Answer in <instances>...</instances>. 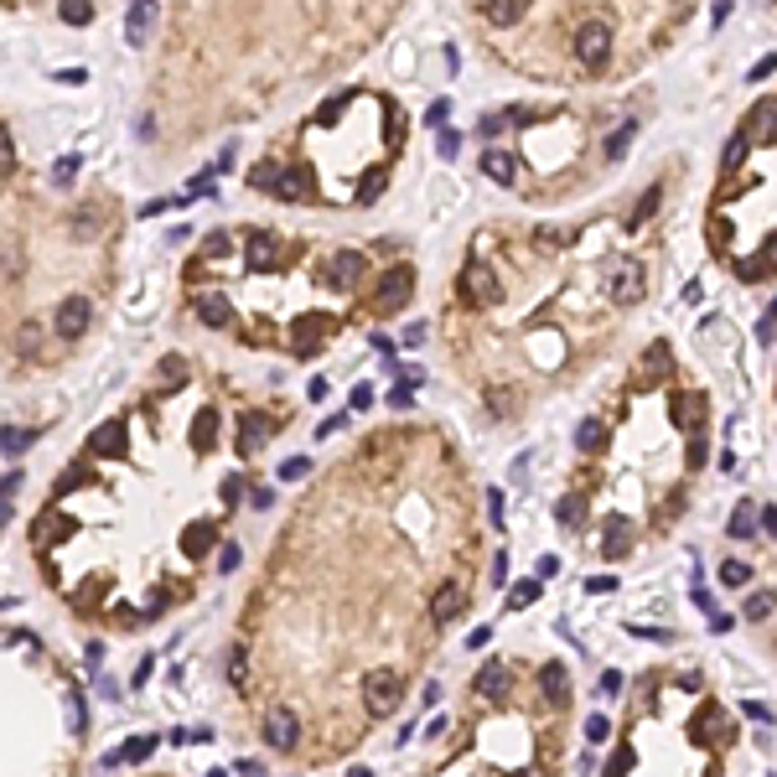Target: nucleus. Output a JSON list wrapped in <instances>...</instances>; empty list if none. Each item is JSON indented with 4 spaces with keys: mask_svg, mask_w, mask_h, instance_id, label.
I'll return each instance as SVG.
<instances>
[{
    "mask_svg": "<svg viewBox=\"0 0 777 777\" xmlns=\"http://www.w3.org/2000/svg\"><path fill=\"white\" fill-rule=\"evenodd\" d=\"M436 150H441V161H451V156L462 150V135H456V130H436Z\"/></svg>",
    "mask_w": 777,
    "mask_h": 777,
    "instance_id": "nucleus-34",
    "label": "nucleus"
},
{
    "mask_svg": "<svg viewBox=\"0 0 777 777\" xmlns=\"http://www.w3.org/2000/svg\"><path fill=\"white\" fill-rule=\"evenodd\" d=\"M746 581H752V565H746V560H726V565H720V586H746Z\"/></svg>",
    "mask_w": 777,
    "mask_h": 777,
    "instance_id": "nucleus-28",
    "label": "nucleus"
},
{
    "mask_svg": "<svg viewBox=\"0 0 777 777\" xmlns=\"http://www.w3.org/2000/svg\"><path fill=\"white\" fill-rule=\"evenodd\" d=\"M581 519H586V503H581V498H560V503H555V524L581 529Z\"/></svg>",
    "mask_w": 777,
    "mask_h": 777,
    "instance_id": "nucleus-22",
    "label": "nucleus"
},
{
    "mask_svg": "<svg viewBox=\"0 0 777 777\" xmlns=\"http://www.w3.org/2000/svg\"><path fill=\"white\" fill-rule=\"evenodd\" d=\"M197 316H203V321H208V327H229V301H223V295H197Z\"/></svg>",
    "mask_w": 777,
    "mask_h": 777,
    "instance_id": "nucleus-15",
    "label": "nucleus"
},
{
    "mask_svg": "<svg viewBox=\"0 0 777 777\" xmlns=\"http://www.w3.org/2000/svg\"><path fill=\"white\" fill-rule=\"evenodd\" d=\"M363 254H353V249H337V254H327V265H321V280L332 285V291H353L357 285V275H363Z\"/></svg>",
    "mask_w": 777,
    "mask_h": 777,
    "instance_id": "nucleus-3",
    "label": "nucleus"
},
{
    "mask_svg": "<svg viewBox=\"0 0 777 777\" xmlns=\"http://www.w3.org/2000/svg\"><path fill=\"white\" fill-rule=\"evenodd\" d=\"M410 285H415L410 270H389L378 280V312H400L404 301H410Z\"/></svg>",
    "mask_w": 777,
    "mask_h": 777,
    "instance_id": "nucleus-7",
    "label": "nucleus"
},
{
    "mask_svg": "<svg viewBox=\"0 0 777 777\" xmlns=\"http://www.w3.org/2000/svg\"><path fill=\"white\" fill-rule=\"evenodd\" d=\"M762 529H767V534H772V529H777V508H772V503L762 508Z\"/></svg>",
    "mask_w": 777,
    "mask_h": 777,
    "instance_id": "nucleus-49",
    "label": "nucleus"
},
{
    "mask_svg": "<svg viewBox=\"0 0 777 777\" xmlns=\"http://www.w3.org/2000/svg\"><path fill=\"white\" fill-rule=\"evenodd\" d=\"M611 295H617L622 306H632V301L643 295V265H637V259H622V265H617V275H611Z\"/></svg>",
    "mask_w": 777,
    "mask_h": 777,
    "instance_id": "nucleus-9",
    "label": "nucleus"
},
{
    "mask_svg": "<svg viewBox=\"0 0 777 777\" xmlns=\"http://www.w3.org/2000/svg\"><path fill=\"white\" fill-rule=\"evenodd\" d=\"M462 607H466V591L462 586H436V596H430V617H436V622L462 617Z\"/></svg>",
    "mask_w": 777,
    "mask_h": 777,
    "instance_id": "nucleus-10",
    "label": "nucleus"
},
{
    "mask_svg": "<svg viewBox=\"0 0 777 777\" xmlns=\"http://www.w3.org/2000/svg\"><path fill=\"white\" fill-rule=\"evenodd\" d=\"M741 161H746V135H736V140H731V146H726V167H741Z\"/></svg>",
    "mask_w": 777,
    "mask_h": 777,
    "instance_id": "nucleus-41",
    "label": "nucleus"
},
{
    "mask_svg": "<svg viewBox=\"0 0 777 777\" xmlns=\"http://www.w3.org/2000/svg\"><path fill=\"white\" fill-rule=\"evenodd\" d=\"M146 26H150V5H130V16H125L130 47H146Z\"/></svg>",
    "mask_w": 777,
    "mask_h": 777,
    "instance_id": "nucleus-18",
    "label": "nucleus"
},
{
    "mask_svg": "<svg viewBox=\"0 0 777 777\" xmlns=\"http://www.w3.org/2000/svg\"><path fill=\"white\" fill-rule=\"evenodd\" d=\"M607 47H611V32L601 22H586L581 26V37H575V58L586 68H601L607 63Z\"/></svg>",
    "mask_w": 777,
    "mask_h": 777,
    "instance_id": "nucleus-4",
    "label": "nucleus"
},
{
    "mask_svg": "<svg viewBox=\"0 0 777 777\" xmlns=\"http://www.w3.org/2000/svg\"><path fill=\"white\" fill-rule=\"evenodd\" d=\"M534 601H539V581H519V586L508 591V607H513V611L534 607Z\"/></svg>",
    "mask_w": 777,
    "mask_h": 777,
    "instance_id": "nucleus-27",
    "label": "nucleus"
},
{
    "mask_svg": "<svg viewBox=\"0 0 777 777\" xmlns=\"http://www.w3.org/2000/svg\"><path fill=\"white\" fill-rule=\"evenodd\" d=\"M88 295H63L58 306V337H84L88 332Z\"/></svg>",
    "mask_w": 777,
    "mask_h": 777,
    "instance_id": "nucleus-6",
    "label": "nucleus"
},
{
    "mask_svg": "<svg viewBox=\"0 0 777 777\" xmlns=\"http://www.w3.org/2000/svg\"><path fill=\"white\" fill-rule=\"evenodd\" d=\"M327 332H332V321H327V316H312V321H301V327H295V348H301V353H312V348H321V337H327Z\"/></svg>",
    "mask_w": 777,
    "mask_h": 777,
    "instance_id": "nucleus-13",
    "label": "nucleus"
},
{
    "mask_svg": "<svg viewBox=\"0 0 777 777\" xmlns=\"http://www.w3.org/2000/svg\"><path fill=\"white\" fill-rule=\"evenodd\" d=\"M265 741H270L275 752H291L295 741H301V720H295V710H270V715H265Z\"/></svg>",
    "mask_w": 777,
    "mask_h": 777,
    "instance_id": "nucleus-5",
    "label": "nucleus"
},
{
    "mask_svg": "<svg viewBox=\"0 0 777 777\" xmlns=\"http://www.w3.org/2000/svg\"><path fill=\"white\" fill-rule=\"evenodd\" d=\"M539 684H545L549 700H565V694H570V673H565V664H549V669L539 673Z\"/></svg>",
    "mask_w": 777,
    "mask_h": 777,
    "instance_id": "nucleus-19",
    "label": "nucleus"
},
{
    "mask_svg": "<svg viewBox=\"0 0 777 777\" xmlns=\"http://www.w3.org/2000/svg\"><path fill=\"white\" fill-rule=\"evenodd\" d=\"M508 684H513V673H508V664H498V658L477 669V694H483V700H492V705H498V700H508Z\"/></svg>",
    "mask_w": 777,
    "mask_h": 777,
    "instance_id": "nucleus-8",
    "label": "nucleus"
},
{
    "mask_svg": "<svg viewBox=\"0 0 777 777\" xmlns=\"http://www.w3.org/2000/svg\"><path fill=\"white\" fill-rule=\"evenodd\" d=\"M270 430H275V420H265V415H249V420H244V456H249V451L265 441Z\"/></svg>",
    "mask_w": 777,
    "mask_h": 777,
    "instance_id": "nucleus-24",
    "label": "nucleus"
},
{
    "mask_svg": "<svg viewBox=\"0 0 777 777\" xmlns=\"http://www.w3.org/2000/svg\"><path fill=\"white\" fill-rule=\"evenodd\" d=\"M628 767H632V756H628V752H617V756H611V767H607V777H622Z\"/></svg>",
    "mask_w": 777,
    "mask_h": 777,
    "instance_id": "nucleus-46",
    "label": "nucleus"
},
{
    "mask_svg": "<svg viewBox=\"0 0 777 777\" xmlns=\"http://www.w3.org/2000/svg\"><path fill=\"white\" fill-rule=\"evenodd\" d=\"M239 492H244V483H239V477H223V498H229V503L239 498Z\"/></svg>",
    "mask_w": 777,
    "mask_h": 777,
    "instance_id": "nucleus-48",
    "label": "nucleus"
},
{
    "mask_svg": "<svg viewBox=\"0 0 777 777\" xmlns=\"http://www.w3.org/2000/svg\"><path fill=\"white\" fill-rule=\"evenodd\" d=\"M233 565H239V549L229 545V549H223V555H218V570H233Z\"/></svg>",
    "mask_w": 777,
    "mask_h": 777,
    "instance_id": "nucleus-47",
    "label": "nucleus"
},
{
    "mask_svg": "<svg viewBox=\"0 0 777 777\" xmlns=\"http://www.w3.org/2000/svg\"><path fill=\"white\" fill-rule=\"evenodd\" d=\"M280 477H285V483H301V477H306V456H291V462L280 466Z\"/></svg>",
    "mask_w": 777,
    "mask_h": 777,
    "instance_id": "nucleus-42",
    "label": "nucleus"
},
{
    "mask_svg": "<svg viewBox=\"0 0 777 777\" xmlns=\"http://www.w3.org/2000/svg\"><path fill=\"white\" fill-rule=\"evenodd\" d=\"M270 259H275V239L254 229V233H249V265L259 270V265H270Z\"/></svg>",
    "mask_w": 777,
    "mask_h": 777,
    "instance_id": "nucleus-23",
    "label": "nucleus"
},
{
    "mask_svg": "<svg viewBox=\"0 0 777 777\" xmlns=\"http://www.w3.org/2000/svg\"><path fill=\"white\" fill-rule=\"evenodd\" d=\"M700 415H705V400H700V394H690V400H679V420L690 425V430H700V425H705Z\"/></svg>",
    "mask_w": 777,
    "mask_h": 777,
    "instance_id": "nucleus-29",
    "label": "nucleus"
},
{
    "mask_svg": "<svg viewBox=\"0 0 777 777\" xmlns=\"http://www.w3.org/2000/svg\"><path fill=\"white\" fill-rule=\"evenodd\" d=\"M586 736L596 741V746H601V741L611 736V720H607V715H591V720H586Z\"/></svg>",
    "mask_w": 777,
    "mask_h": 777,
    "instance_id": "nucleus-37",
    "label": "nucleus"
},
{
    "mask_svg": "<svg viewBox=\"0 0 777 777\" xmlns=\"http://www.w3.org/2000/svg\"><path fill=\"white\" fill-rule=\"evenodd\" d=\"M741 715H746V720H772V705H762V700H746V705H741Z\"/></svg>",
    "mask_w": 777,
    "mask_h": 777,
    "instance_id": "nucleus-43",
    "label": "nucleus"
},
{
    "mask_svg": "<svg viewBox=\"0 0 777 777\" xmlns=\"http://www.w3.org/2000/svg\"><path fill=\"white\" fill-rule=\"evenodd\" d=\"M22 446H26L22 430H5V456H11V462H16V451H22Z\"/></svg>",
    "mask_w": 777,
    "mask_h": 777,
    "instance_id": "nucleus-45",
    "label": "nucleus"
},
{
    "mask_svg": "<svg viewBox=\"0 0 777 777\" xmlns=\"http://www.w3.org/2000/svg\"><path fill=\"white\" fill-rule=\"evenodd\" d=\"M270 192H275V197H285V203H295V197H306V171H280Z\"/></svg>",
    "mask_w": 777,
    "mask_h": 777,
    "instance_id": "nucleus-17",
    "label": "nucleus"
},
{
    "mask_svg": "<svg viewBox=\"0 0 777 777\" xmlns=\"http://www.w3.org/2000/svg\"><path fill=\"white\" fill-rule=\"evenodd\" d=\"M483 171L492 176V182H503V187H508V182H513V156H503V150H487V156H483Z\"/></svg>",
    "mask_w": 777,
    "mask_h": 777,
    "instance_id": "nucleus-20",
    "label": "nucleus"
},
{
    "mask_svg": "<svg viewBox=\"0 0 777 777\" xmlns=\"http://www.w3.org/2000/svg\"><path fill=\"white\" fill-rule=\"evenodd\" d=\"M223 249H229V233H208V244H203V259H223Z\"/></svg>",
    "mask_w": 777,
    "mask_h": 777,
    "instance_id": "nucleus-39",
    "label": "nucleus"
},
{
    "mask_svg": "<svg viewBox=\"0 0 777 777\" xmlns=\"http://www.w3.org/2000/svg\"><path fill=\"white\" fill-rule=\"evenodd\" d=\"M628 534H632V529H628V519H607V534H601V549H607L611 560H617V555H628Z\"/></svg>",
    "mask_w": 777,
    "mask_h": 777,
    "instance_id": "nucleus-16",
    "label": "nucleus"
},
{
    "mask_svg": "<svg viewBox=\"0 0 777 777\" xmlns=\"http://www.w3.org/2000/svg\"><path fill=\"white\" fill-rule=\"evenodd\" d=\"M767 611H772V591H752L746 596V622H762Z\"/></svg>",
    "mask_w": 777,
    "mask_h": 777,
    "instance_id": "nucleus-31",
    "label": "nucleus"
},
{
    "mask_svg": "<svg viewBox=\"0 0 777 777\" xmlns=\"http://www.w3.org/2000/svg\"><path fill=\"white\" fill-rule=\"evenodd\" d=\"M229 679L244 684V648H229Z\"/></svg>",
    "mask_w": 777,
    "mask_h": 777,
    "instance_id": "nucleus-44",
    "label": "nucleus"
},
{
    "mask_svg": "<svg viewBox=\"0 0 777 777\" xmlns=\"http://www.w3.org/2000/svg\"><path fill=\"white\" fill-rule=\"evenodd\" d=\"M88 446H94L99 456H125V420H109V425H99V430H94V441H88Z\"/></svg>",
    "mask_w": 777,
    "mask_h": 777,
    "instance_id": "nucleus-11",
    "label": "nucleus"
},
{
    "mask_svg": "<svg viewBox=\"0 0 777 777\" xmlns=\"http://www.w3.org/2000/svg\"><path fill=\"white\" fill-rule=\"evenodd\" d=\"M575 441H581V451H596V446H601V425H596V420H586V425H581V436H575Z\"/></svg>",
    "mask_w": 777,
    "mask_h": 777,
    "instance_id": "nucleus-38",
    "label": "nucleus"
},
{
    "mask_svg": "<svg viewBox=\"0 0 777 777\" xmlns=\"http://www.w3.org/2000/svg\"><path fill=\"white\" fill-rule=\"evenodd\" d=\"M363 705L368 715H394L400 710V673L394 669H374L363 679Z\"/></svg>",
    "mask_w": 777,
    "mask_h": 777,
    "instance_id": "nucleus-1",
    "label": "nucleus"
},
{
    "mask_svg": "<svg viewBox=\"0 0 777 777\" xmlns=\"http://www.w3.org/2000/svg\"><path fill=\"white\" fill-rule=\"evenodd\" d=\"M63 22L68 26H88V22H94V5H88V0H68V5H63Z\"/></svg>",
    "mask_w": 777,
    "mask_h": 777,
    "instance_id": "nucleus-32",
    "label": "nucleus"
},
{
    "mask_svg": "<svg viewBox=\"0 0 777 777\" xmlns=\"http://www.w3.org/2000/svg\"><path fill=\"white\" fill-rule=\"evenodd\" d=\"M756 524H762V508L741 503V508H736V513H731V539H746V534H752Z\"/></svg>",
    "mask_w": 777,
    "mask_h": 777,
    "instance_id": "nucleus-21",
    "label": "nucleus"
},
{
    "mask_svg": "<svg viewBox=\"0 0 777 777\" xmlns=\"http://www.w3.org/2000/svg\"><path fill=\"white\" fill-rule=\"evenodd\" d=\"M643 374H658V378L669 374V348H664V342H653V348H648V357H643Z\"/></svg>",
    "mask_w": 777,
    "mask_h": 777,
    "instance_id": "nucleus-30",
    "label": "nucleus"
},
{
    "mask_svg": "<svg viewBox=\"0 0 777 777\" xmlns=\"http://www.w3.org/2000/svg\"><path fill=\"white\" fill-rule=\"evenodd\" d=\"M150 752H156V736H130L125 746H120L114 756H104V762L109 767H114V762H146Z\"/></svg>",
    "mask_w": 777,
    "mask_h": 777,
    "instance_id": "nucleus-14",
    "label": "nucleus"
},
{
    "mask_svg": "<svg viewBox=\"0 0 777 777\" xmlns=\"http://www.w3.org/2000/svg\"><path fill=\"white\" fill-rule=\"evenodd\" d=\"M462 295L466 301H483V306H498V301H503V285H498V275L487 270L483 259H472L462 270Z\"/></svg>",
    "mask_w": 777,
    "mask_h": 777,
    "instance_id": "nucleus-2",
    "label": "nucleus"
},
{
    "mask_svg": "<svg viewBox=\"0 0 777 777\" xmlns=\"http://www.w3.org/2000/svg\"><path fill=\"white\" fill-rule=\"evenodd\" d=\"M16 337H22V353H26V357H37V353H42V332H37L32 321H26V327H22Z\"/></svg>",
    "mask_w": 777,
    "mask_h": 777,
    "instance_id": "nucleus-35",
    "label": "nucleus"
},
{
    "mask_svg": "<svg viewBox=\"0 0 777 777\" xmlns=\"http://www.w3.org/2000/svg\"><path fill=\"white\" fill-rule=\"evenodd\" d=\"M767 259H772V265H777V233H772V244H767Z\"/></svg>",
    "mask_w": 777,
    "mask_h": 777,
    "instance_id": "nucleus-50",
    "label": "nucleus"
},
{
    "mask_svg": "<svg viewBox=\"0 0 777 777\" xmlns=\"http://www.w3.org/2000/svg\"><path fill=\"white\" fill-rule=\"evenodd\" d=\"M212 436H218V415H197V430H192V451H212Z\"/></svg>",
    "mask_w": 777,
    "mask_h": 777,
    "instance_id": "nucleus-25",
    "label": "nucleus"
},
{
    "mask_svg": "<svg viewBox=\"0 0 777 777\" xmlns=\"http://www.w3.org/2000/svg\"><path fill=\"white\" fill-rule=\"evenodd\" d=\"M483 16L492 26H519V22H524V5H519V0H487Z\"/></svg>",
    "mask_w": 777,
    "mask_h": 777,
    "instance_id": "nucleus-12",
    "label": "nucleus"
},
{
    "mask_svg": "<svg viewBox=\"0 0 777 777\" xmlns=\"http://www.w3.org/2000/svg\"><path fill=\"white\" fill-rule=\"evenodd\" d=\"M212 539H218V529H212V524H192L187 529V555H208Z\"/></svg>",
    "mask_w": 777,
    "mask_h": 777,
    "instance_id": "nucleus-26",
    "label": "nucleus"
},
{
    "mask_svg": "<svg viewBox=\"0 0 777 777\" xmlns=\"http://www.w3.org/2000/svg\"><path fill=\"white\" fill-rule=\"evenodd\" d=\"M378 192H384V171H374V176H368V182L357 187V203H374Z\"/></svg>",
    "mask_w": 777,
    "mask_h": 777,
    "instance_id": "nucleus-40",
    "label": "nucleus"
},
{
    "mask_svg": "<svg viewBox=\"0 0 777 777\" xmlns=\"http://www.w3.org/2000/svg\"><path fill=\"white\" fill-rule=\"evenodd\" d=\"M632 130H637V125H632V120H628V125H622V130H617V135H611V140H607V156H611V161H617V156H622V150H628V140H632Z\"/></svg>",
    "mask_w": 777,
    "mask_h": 777,
    "instance_id": "nucleus-36",
    "label": "nucleus"
},
{
    "mask_svg": "<svg viewBox=\"0 0 777 777\" xmlns=\"http://www.w3.org/2000/svg\"><path fill=\"white\" fill-rule=\"evenodd\" d=\"M182 374H187V363H182V357H161V384H167V389H176Z\"/></svg>",
    "mask_w": 777,
    "mask_h": 777,
    "instance_id": "nucleus-33",
    "label": "nucleus"
}]
</instances>
